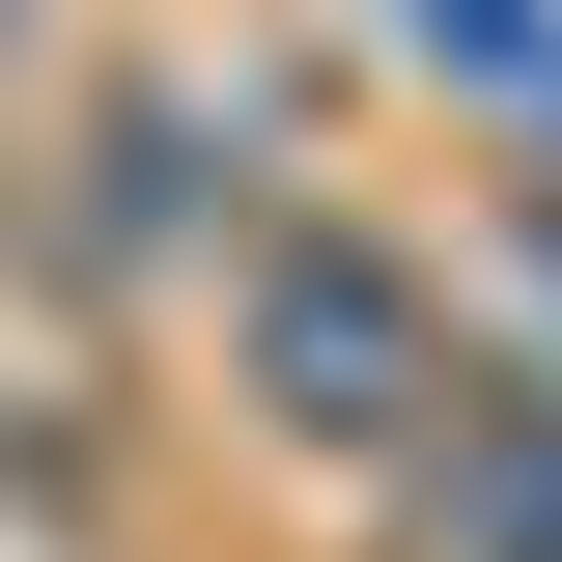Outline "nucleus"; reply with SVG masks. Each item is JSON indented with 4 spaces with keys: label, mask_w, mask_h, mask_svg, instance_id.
Returning a JSON list of instances; mask_svg holds the SVG:
<instances>
[{
    "label": "nucleus",
    "mask_w": 562,
    "mask_h": 562,
    "mask_svg": "<svg viewBox=\"0 0 562 562\" xmlns=\"http://www.w3.org/2000/svg\"><path fill=\"white\" fill-rule=\"evenodd\" d=\"M198 366H225V422H254V450H338V479H394L422 422L479 394V338H450V254H394V225H366V198H310V169L225 225Z\"/></svg>",
    "instance_id": "1"
},
{
    "label": "nucleus",
    "mask_w": 562,
    "mask_h": 562,
    "mask_svg": "<svg viewBox=\"0 0 562 562\" xmlns=\"http://www.w3.org/2000/svg\"><path fill=\"white\" fill-rule=\"evenodd\" d=\"M394 535L422 562H562V394H535V366H479V394L394 450Z\"/></svg>",
    "instance_id": "2"
},
{
    "label": "nucleus",
    "mask_w": 562,
    "mask_h": 562,
    "mask_svg": "<svg viewBox=\"0 0 562 562\" xmlns=\"http://www.w3.org/2000/svg\"><path fill=\"white\" fill-rule=\"evenodd\" d=\"M394 29H422L450 85H479L506 140H562V0H394Z\"/></svg>",
    "instance_id": "3"
}]
</instances>
